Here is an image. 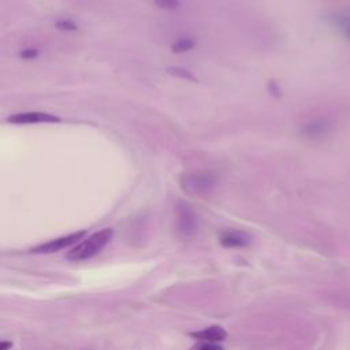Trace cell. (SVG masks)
Wrapping results in <instances>:
<instances>
[{
    "label": "cell",
    "instance_id": "obj_4",
    "mask_svg": "<svg viewBox=\"0 0 350 350\" xmlns=\"http://www.w3.org/2000/svg\"><path fill=\"white\" fill-rule=\"evenodd\" d=\"M7 122L14 124H37V123H58L60 118L52 115L48 112H40V111H28V112H19L7 118Z\"/></svg>",
    "mask_w": 350,
    "mask_h": 350
},
{
    "label": "cell",
    "instance_id": "obj_5",
    "mask_svg": "<svg viewBox=\"0 0 350 350\" xmlns=\"http://www.w3.org/2000/svg\"><path fill=\"white\" fill-rule=\"evenodd\" d=\"M84 235H85V231H77V233L69 234V235L60 237L56 240L48 241V242L41 244V245H37L32 249V252H35V253H53V252H58V250H62V249L73 245L77 241H80Z\"/></svg>",
    "mask_w": 350,
    "mask_h": 350
},
{
    "label": "cell",
    "instance_id": "obj_9",
    "mask_svg": "<svg viewBox=\"0 0 350 350\" xmlns=\"http://www.w3.org/2000/svg\"><path fill=\"white\" fill-rule=\"evenodd\" d=\"M167 73L173 77H176V78H181V80H186V81H192V82H197V78L193 75L192 71H189L188 69L185 67H179V66H170L167 67Z\"/></svg>",
    "mask_w": 350,
    "mask_h": 350
},
{
    "label": "cell",
    "instance_id": "obj_13",
    "mask_svg": "<svg viewBox=\"0 0 350 350\" xmlns=\"http://www.w3.org/2000/svg\"><path fill=\"white\" fill-rule=\"evenodd\" d=\"M192 350H223L222 346H219L216 343H212V342H201L196 345V346H193Z\"/></svg>",
    "mask_w": 350,
    "mask_h": 350
},
{
    "label": "cell",
    "instance_id": "obj_8",
    "mask_svg": "<svg viewBox=\"0 0 350 350\" xmlns=\"http://www.w3.org/2000/svg\"><path fill=\"white\" fill-rule=\"evenodd\" d=\"M196 47V41L190 37H181L171 45V51L174 53H185L192 51Z\"/></svg>",
    "mask_w": 350,
    "mask_h": 350
},
{
    "label": "cell",
    "instance_id": "obj_7",
    "mask_svg": "<svg viewBox=\"0 0 350 350\" xmlns=\"http://www.w3.org/2000/svg\"><path fill=\"white\" fill-rule=\"evenodd\" d=\"M190 336L196 338L201 342H222L225 341L227 336V332L219 326H212V327L205 328L201 331H196V332H190Z\"/></svg>",
    "mask_w": 350,
    "mask_h": 350
},
{
    "label": "cell",
    "instance_id": "obj_6",
    "mask_svg": "<svg viewBox=\"0 0 350 350\" xmlns=\"http://www.w3.org/2000/svg\"><path fill=\"white\" fill-rule=\"evenodd\" d=\"M219 241L225 248H245L250 244V237L240 230H228L220 234Z\"/></svg>",
    "mask_w": 350,
    "mask_h": 350
},
{
    "label": "cell",
    "instance_id": "obj_11",
    "mask_svg": "<svg viewBox=\"0 0 350 350\" xmlns=\"http://www.w3.org/2000/svg\"><path fill=\"white\" fill-rule=\"evenodd\" d=\"M56 28L59 30H65V32H75V30H78V25L73 22L71 19H66V18H62V19H59L56 21Z\"/></svg>",
    "mask_w": 350,
    "mask_h": 350
},
{
    "label": "cell",
    "instance_id": "obj_12",
    "mask_svg": "<svg viewBox=\"0 0 350 350\" xmlns=\"http://www.w3.org/2000/svg\"><path fill=\"white\" fill-rule=\"evenodd\" d=\"M18 56L23 60H35L40 56V50H37V48H23L19 51Z\"/></svg>",
    "mask_w": 350,
    "mask_h": 350
},
{
    "label": "cell",
    "instance_id": "obj_14",
    "mask_svg": "<svg viewBox=\"0 0 350 350\" xmlns=\"http://www.w3.org/2000/svg\"><path fill=\"white\" fill-rule=\"evenodd\" d=\"M11 346H13V343L11 342H6V341L1 342V350H7L8 348H11Z\"/></svg>",
    "mask_w": 350,
    "mask_h": 350
},
{
    "label": "cell",
    "instance_id": "obj_3",
    "mask_svg": "<svg viewBox=\"0 0 350 350\" xmlns=\"http://www.w3.org/2000/svg\"><path fill=\"white\" fill-rule=\"evenodd\" d=\"M176 227L178 231L183 235H193L197 231L198 220H197L196 212L186 204L176 205Z\"/></svg>",
    "mask_w": 350,
    "mask_h": 350
},
{
    "label": "cell",
    "instance_id": "obj_2",
    "mask_svg": "<svg viewBox=\"0 0 350 350\" xmlns=\"http://www.w3.org/2000/svg\"><path fill=\"white\" fill-rule=\"evenodd\" d=\"M218 178L212 173H185L179 178L181 189L189 196H205L215 189Z\"/></svg>",
    "mask_w": 350,
    "mask_h": 350
},
{
    "label": "cell",
    "instance_id": "obj_1",
    "mask_svg": "<svg viewBox=\"0 0 350 350\" xmlns=\"http://www.w3.org/2000/svg\"><path fill=\"white\" fill-rule=\"evenodd\" d=\"M111 238H112V230L111 228H103L100 231L92 234L88 240L78 244L75 248H73L67 253L66 257L70 262H82V260L92 259L107 246V244L111 241Z\"/></svg>",
    "mask_w": 350,
    "mask_h": 350
},
{
    "label": "cell",
    "instance_id": "obj_10",
    "mask_svg": "<svg viewBox=\"0 0 350 350\" xmlns=\"http://www.w3.org/2000/svg\"><path fill=\"white\" fill-rule=\"evenodd\" d=\"M155 6L160 10H167V11H173L179 7L181 1L179 0H153Z\"/></svg>",
    "mask_w": 350,
    "mask_h": 350
}]
</instances>
